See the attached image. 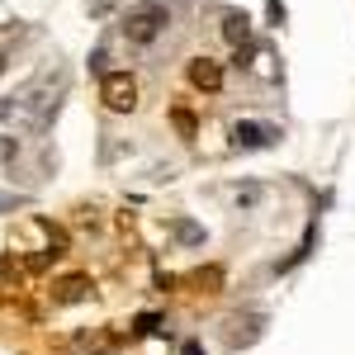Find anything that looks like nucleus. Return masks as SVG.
<instances>
[{"instance_id": "obj_8", "label": "nucleus", "mask_w": 355, "mask_h": 355, "mask_svg": "<svg viewBox=\"0 0 355 355\" xmlns=\"http://www.w3.org/2000/svg\"><path fill=\"white\" fill-rule=\"evenodd\" d=\"M175 128H180V133H185V137H194V119H190V114H185V110H175Z\"/></svg>"}, {"instance_id": "obj_3", "label": "nucleus", "mask_w": 355, "mask_h": 355, "mask_svg": "<svg viewBox=\"0 0 355 355\" xmlns=\"http://www.w3.org/2000/svg\"><path fill=\"white\" fill-rule=\"evenodd\" d=\"M190 85H194V90H209V95H214V90L223 85V67L214 62V57H194V62H190Z\"/></svg>"}, {"instance_id": "obj_6", "label": "nucleus", "mask_w": 355, "mask_h": 355, "mask_svg": "<svg viewBox=\"0 0 355 355\" xmlns=\"http://www.w3.org/2000/svg\"><path fill=\"white\" fill-rule=\"evenodd\" d=\"M85 289H90V279H85V275H67V279L57 284V303H76V299H85Z\"/></svg>"}, {"instance_id": "obj_1", "label": "nucleus", "mask_w": 355, "mask_h": 355, "mask_svg": "<svg viewBox=\"0 0 355 355\" xmlns=\"http://www.w3.org/2000/svg\"><path fill=\"white\" fill-rule=\"evenodd\" d=\"M166 24H171V5L166 0H142L123 15V38L128 43H152Z\"/></svg>"}, {"instance_id": "obj_12", "label": "nucleus", "mask_w": 355, "mask_h": 355, "mask_svg": "<svg viewBox=\"0 0 355 355\" xmlns=\"http://www.w3.org/2000/svg\"><path fill=\"white\" fill-rule=\"evenodd\" d=\"M0 71H5V48H0Z\"/></svg>"}, {"instance_id": "obj_11", "label": "nucleus", "mask_w": 355, "mask_h": 355, "mask_svg": "<svg viewBox=\"0 0 355 355\" xmlns=\"http://www.w3.org/2000/svg\"><path fill=\"white\" fill-rule=\"evenodd\" d=\"M10 270H15V266H10V261H5V256H0V275H10Z\"/></svg>"}, {"instance_id": "obj_4", "label": "nucleus", "mask_w": 355, "mask_h": 355, "mask_svg": "<svg viewBox=\"0 0 355 355\" xmlns=\"http://www.w3.org/2000/svg\"><path fill=\"white\" fill-rule=\"evenodd\" d=\"M275 128H261V123H237L232 128V147H242V152H256V147H270L275 142Z\"/></svg>"}, {"instance_id": "obj_2", "label": "nucleus", "mask_w": 355, "mask_h": 355, "mask_svg": "<svg viewBox=\"0 0 355 355\" xmlns=\"http://www.w3.org/2000/svg\"><path fill=\"white\" fill-rule=\"evenodd\" d=\"M100 100H105V110H114V114L137 110V81L128 76V71H105V81H100Z\"/></svg>"}, {"instance_id": "obj_7", "label": "nucleus", "mask_w": 355, "mask_h": 355, "mask_svg": "<svg viewBox=\"0 0 355 355\" xmlns=\"http://www.w3.org/2000/svg\"><path fill=\"white\" fill-rule=\"evenodd\" d=\"M157 327H162V318H157V313H142V318H137V331H142V336H152Z\"/></svg>"}, {"instance_id": "obj_5", "label": "nucleus", "mask_w": 355, "mask_h": 355, "mask_svg": "<svg viewBox=\"0 0 355 355\" xmlns=\"http://www.w3.org/2000/svg\"><path fill=\"white\" fill-rule=\"evenodd\" d=\"M223 38H227L232 48H246V43H251V19H246V15H227V19H223Z\"/></svg>"}, {"instance_id": "obj_10", "label": "nucleus", "mask_w": 355, "mask_h": 355, "mask_svg": "<svg viewBox=\"0 0 355 355\" xmlns=\"http://www.w3.org/2000/svg\"><path fill=\"white\" fill-rule=\"evenodd\" d=\"M175 232H180V237H185V242H199V237H204V232H199V227H194V223H180V227H175Z\"/></svg>"}, {"instance_id": "obj_9", "label": "nucleus", "mask_w": 355, "mask_h": 355, "mask_svg": "<svg viewBox=\"0 0 355 355\" xmlns=\"http://www.w3.org/2000/svg\"><path fill=\"white\" fill-rule=\"evenodd\" d=\"M256 199H261V190H256V185H246V190H237V204H242V209H251Z\"/></svg>"}]
</instances>
